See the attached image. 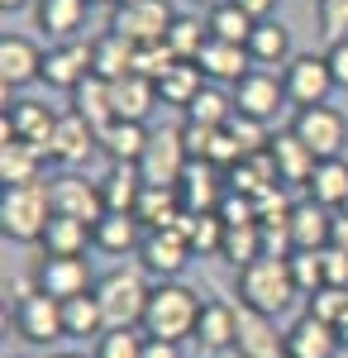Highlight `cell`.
I'll return each instance as SVG.
<instances>
[{"label":"cell","mask_w":348,"mask_h":358,"mask_svg":"<svg viewBox=\"0 0 348 358\" xmlns=\"http://www.w3.org/2000/svg\"><path fill=\"white\" fill-rule=\"evenodd\" d=\"M219 258H224V263H234V268L258 263V258H263V224H224Z\"/></svg>","instance_id":"cell-41"},{"label":"cell","mask_w":348,"mask_h":358,"mask_svg":"<svg viewBox=\"0 0 348 358\" xmlns=\"http://www.w3.org/2000/svg\"><path fill=\"white\" fill-rule=\"evenodd\" d=\"M296 296L300 292H296V282H291L287 258H258V263L239 268V301L243 306H253L263 315H282Z\"/></svg>","instance_id":"cell-4"},{"label":"cell","mask_w":348,"mask_h":358,"mask_svg":"<svg viewBox=\"0 0 348 358\" xmlns=\"http://www.w3.org/2000/svg\"><path fill=\"white\" fill-rule=\"evenodd\" d=\"M205 29H210V38H219V43H243V48H248V38H253L258 20L243 15L234 0H219L215 10H205Z\"/></svg>","instance_id":"cell-38"},{"label":"cell","mask_w":348,"mask_h":358,"mask_svg":"<svg viewBox=\"0 0 348 358\" xmlns=\"http://www.w3.org/2000/svg\"><path fill=\"white\" fill-rule=\"evenodd\" d=\"M234 320H239V334H234L239 358H287V330H277V315H263L239 301Z\"/></svg>","instance_id":"cell-11"},{"label":"cell","mask_w":348,"mask_h":358,"mask_svg":"<svg viewBox=\"0 0 348 358\" xmlns=\"http://www.w3.org/2000/svg\"><path fill=\"white\" fill-rule=\"evenodd\" d=\"M38 167H43V153L34 148V143H0V182L5 187H29V182H43L38 177Z\"/></svg>","instance_id":"cell-36"},{"label":"cell","mask_w":348,"mask_h":358,"mask_svg":"<svg viewBox=\"0 0 348 358\" xmlns=\"http://www.w3.org/2000/svg\"><path fill=\"white\" fill-rule=\"evenodd\" d=\"M148 129L143 124H134V120H115L106 134H101V153H106L110 163H134L138 167V158H143V148H148Z\"/></svg>","instance_id":"cell-34"},{"label":"cell","mask_w":348,"mask_h":358,"mask_svg":"<svg viewBox=\"0 0 348 358\" xmlns=\"http://www.w3.org/2000/svg\"><path fill=\"white\" fill-rule=\"evenodd\" d=\"M187 167H191V153H187V143H182V129H153L143 158H138L143 187H177Z\"/></svg>","instance_id":"cell-8"},{"label":"cell","mask_w":348,"mask_h":358,"mask_svg":"<svg viewBox=\"0 0 348 358\" xmlns=\"http://www.w3.org/2000/svg\"><path fill=\"white\" fill-rule=\"evenodd\" d=\"M177 20V10L167 5V0H129V5H115V15H110V34H119V38H129V43H162L167 38V29Z\"/></svg>","instance_id":"cell-7"},{"label":"cell","mask_w":348,"mask_h":358,"mask_svg":"<svg viewBox=\"0 0 348 358\" xmlns=\"http://www.w3.org/2000/svg\"><path fill=\"white\" fill-rule=\"evenodd\" d=\"M86 5H106V0H86Z\"/></svg>","instance_id":"cell-61"},{"label":"cell","mask_w":348,"mask_h":358,"mask_svg":"<svg viewBox=\"0 0 348 358\" xmlns=\"http://www.w3.org/2000/svg\"><path fill=\"white\" fill-rule=\"evenodd\" d=\"M248 57H253V67H287L291 62V34L287 24H277V20H263V24L253 29V38H248Z\"/></svg>","instance_id":"cell-31"},{"label":"cell","mask_w":348,"mask_h":358,"mask_svg":"<svg viewBox=\"0 0 348 358\" xmlns=\"http://www.w3.org/2000/svg\"><path fill=\"white\" fill-rule=\"evenodd\" d=\"M134 215H138V224H143V229H172V224L182 220L187 210H182L177 187H143Z\"/></svg>","instance_id":"cell-33"},{"label":"cell","mask_w":348,"mask_h":358,"mask_svg":"<svg viewBox=\"0 0 348 358\" xmlns=\"http://www.w3.org/2000/svg\"><path fill=\"white\" fill-rule=\"evenodd\" d=\"M339 349H344L339 344V330L329 320H315L310 310L287 330V358H334Z\"/></svg>","instance_id":"cell-21"},{"label":"cell","mask_w":348,"mask_h":358,"mask_svg":"<svg viewBox=\"0 0 348 358\" xmlns=\"http://www.w3.org/2000/svg\"><path fill=\"white\" fill-rule=\"evenodd\" d=\"M143 358H182V344H172V339H148V344H143Z\"/></svg>","instance_id":"cell-54"},{"label":"cell","mask_w":348,"mask_h":358,"mask_svg":"<svg viewBox=\"0 0 348 358\" xmlns=\"http://www.w3.org/2000/svg\"><path fill=\"white\" fill-rule=\"evenodd\" d=\"M310 201L315 206H324V210H344L348 206V163L344 158H324L320 167H315V177H310Z\"/></svg>","instance_id":"cell-32"},{"label":"cell","mask_w":348,"mask_h":358,"mask_svg":"<svg viewBox=\"0 0 348 358\" xmlns=\"http://www.w3.org/2000/svg\"><path fill=\"white\" fill-rule=\"evenodd\" d=\"M196 62H201V72H205V82H210V86H239L243 77L253 72L248 48H243V43H219V38H210L205 53L196 57Z\"/></svg>","instance_id":"cell-20"},{"label":"cell","mask_w":348,"mask_h":358,"mask_svg":"<svg viewBox=\"0 0 348 358\" xmlns=\"http://www.w3.org/2000/svg\"><path fill=\"white\" fill-rule=\"evenodd\" d=\"M219 129H205V124H182V143H187V153H191V163H205V153H210V143Z\"/></svg>","instance_id":"cell-51"},{"label":"cell","mask_w":348,"mask_h":358,"mask_svg":"<svg viewBox=\"0 0 348 358\" xmlns=\"http://www.w3.org/2000/svg\"><path fill=\"white\" fill-rule=\"evenodd\" d=\"M62 325H67V339H101V334L110 330L106 310H101V301H96V292L62 301Z\"/></svg>","instance_id":"cell-37"},{"label":"cell","mask_w":348,"mask_h":358,"mask_svg":"<svg viewBox=\"0 0 348 358\" xmlns=\"http://www.w3.org/2000/svg\"><path fill=\"white\" fill-rule=\"evenodd\" d=\"M91 72L106 77V82L129 77V72H134V43L119 38V34H101V38H91Z\"/></svg>","instance_id":"cell-30"},{"label":"cell","mask_w":348,"mask_h":358,"mask_svg":"<svg viewBox=\"0 0 348 358\" xmlns=\"http://www.w3.org/2000/svg\"><path fill=\"white\" fill-rule=\"evenodd\" d=\"M187 263H191V244L182 239V229H148L143 234V248H138L143 273H153L158 282H177Z\"/></svg>","instance_id":"cell-13"},{"label":"cell","mask_w":348,"mask_h":358,"mask_svg":"<svg viewBox=\"0 0 348 358\" xmlns=\"http://www.w3.org/2000/svg\"><path fill=\"white\" fill-rule=\"evenodd\" d=\"M282 101H287V86H282V77H277L272 67H253V72L234 86V110L253 115V120H263V124L282 110Z\"/></svg>","instance_id":"cell-14"},{"label":"cell","mask_w":348,"mask_h":358,"mask_svg":"<svg viewBox=\"0 0 348 358\" xmlns=\"http://www.w3.org/2000/svg\"><path fill=\"white\" fill-rule=\"evenodd\" d=\"M172 67H177V53L167 48V38H162V43H138V48H134V72H138V77L162 82Z\"/></svg>","instance_id":"cell-46"},{"label":"cell","mask_w":348,"mask_h":358,"mask_svg":"<svg viewBox=\"0 0 348 358\" xmlns=\"http://www.w3.org/2000/svg\"><path fill=\"white\" fill-rule=\"evenodd\" d=\"M324 57H329V72H334V86H348V38H334Z\"/></svg>","instance_id":"cell-53"},{"label":"cell","mask_w":348,"mask_h":358,"mask_svg":"<svg viewBox=\"0 0 348 358\" xmlns=\"http://www.w3.org/2000/svg\"><path fill=\"white\" fill-rule=\"evenodd\" d=\"M187 120L191 124H205V129H224V124L234 120V91L205 82V91L187 106Z\"/></svg>","instance_id":"cell-40"},{"label":"cell","mask_w":348,"mask_h":358,"mask_svg":"<svg viewBox=\"0 0 348 358\" xmlns=\"http://www.w3.org/2000/svg\"><path fill=\"white\" fill-rule=\"evenodd\" d=\"M148 296H153V287H148L143 273H134V268H115V273H106L96 282V301L106 310L110 330H143Z\"/></svg>","instance_id":"cell-3"},{"label":"cell","mask_w":348,"mask_h":358,"mask_svg":"<svg viewBox=\"0 0 348 358\" xmlns=\"http://www.w3.org/2000/svg\"><path fill=\"white\" fill-rule=\"evenodd\" d=\"M334 330H339V344H344V349H348V310H344V315H339V325H334Z\"/></svg>","instance_id":"cell-57"},{"label":"cell","mask_w":348,"mask_h":358,"mask_svg":"<svg viewBox=\"0 0 348 358\" xmlns=\"http://www.w3.org/2000/svg\"><path fill=\"white\" fill-rule=\"evenodd\" d=\"M148 334L143 330H106L96 339V358H143Z\"/></svg>","instance_id":"cell-47"},{"label":"cell","mask_w":348,"mask_h":358,"mask_svg":"<svg viewBox=\"0 0 348 358\" xmlns=\"http://www.w3.org/2000/svg\"><path fill=\"white\" fill-rule=\"evenodd\" d=\"M53 129H57V115L43 106V101H15L5 120H0V143H34L38 153H48L53 143Z\"/></svg>","instance_id":"cell-12"},{"label":"cell","mask_w":348,"mask_h":358,"mask_svg":"<svg viewBox=\"0 0 348 358\" xmlns=\"http://www.w3.org/2000/svg\"><path fill=\"white\" fill-rule=\"evenodd\" d=\"M320 263H324V287H344L348 292V253L344 248H320Z\"/></svg>","instance_id":"cell-52"},{"label":"cell","mask_w":348,"mask_h":358,"mask_svg":"<svg viewBox=\"0 0 348 358\" xmlns=\"http://www.w3.org/2000/svg\"><path fill=\"white\" fill-rule=\"evenodd\" d=\"M201 292L187 287V282H158L153 296H148V310H143V334L148 339H196V325H201Z\"/></svg>","instance_id":"cell-1"},{"label":"cell","mask_w":348,"mask_h":358,"mask_svg":"<svg viewBox=\"0 0 348 358\" xmlns=\"http://www.w3.org/2000/svg\"><path fill=\"white\" fill-rule=\"evenodd\" d=\"M201 91H205V72H201V62H177V67L158 82L162 106H182V110H187Z\"/></svg>","instance_id":"cell-39"},{"label":"cell","mask_w":348,"mask_h":358,"mask_svg":"<svg viewBox=\"0 0 348 358\" xmlns=\"http://www.w3.org/2000/svg\"><path fill=\"white\" fill-rule=\"evenodd\" d=\"M224 129L234 134V143L243 148V158H253V153H268V148H272L268 124H263V120H253V115H239V110H234V120H229Z\"/></svg>","instance_id":"cell-45"},{"label":"cell","mask_w":348,"mask_h":358,"mask_svg":"<svg viewBox=\"0 0 348 358\" xmlns=\"http://www.w3.org/2000/svg\"><path fill=\"white\" fill-rule=\"evenodd\" d=\"M177 196H182L187 215H215L219 201L229 196V187H224V172L215 163H191L182 172V182H177Z\"/></svg>","instance_id":"cell-16"},{"label":"cell","mask_w":348,"mask_h":358,"mask_svg":"<svg viewBox=\"0 0 348 358\" xmlns=\"http://www.w3.org/2000/svg\"><path fill=\"white\" fill-rule=\"evenodd\" d=\"M53 358H86V354H53Z\"/></svg>","instance_id":"cell-60"},{"label":"cell","mask_w":348,"mask_h":358,"mask_svg":"<svg viewBox=\"0 0 348 358\" xmlns=\"http://www.w3.org/2000/svg\"><path fill=\"white\" fill-rule=\"evenodd\" d=\"M315 10L329 38H348V0H315Z\"/></svg>","instance_id":"cell-50"},{"label":"cell","mask_w":348,"mask_h":358,"mask_svg":"<svg viewBox=\"0 0 348 358\" xmlns=\"http://www.w3.org/2000/svg\"><path fill=\"white\" fill-rule=\"evenodd\" d=\"M110 91H115V120H134V124H143L148 110L162 101L158 82H148V77H138V72L119 77V82H110Z\"/></svg>","instance_id":"cell-27"},{"label":"cell","mask_w":348,"mask_h":358,"mask_svg":"<svg viewBox=\"0 0 348 358\" xmlns=\"http://www.w3.org/2000/svg\"><path fill=\"white\" fill-rule=\"evenodd\" d=\"M0 82H5V91L43 82V48L24 34H5L0 38Z\"/></svg>","instance_id":"cell-19"},{"label":"cell","mask_w":348,"mask_h":358,"mask_svg":"<svg viewBox=\"0 0 348 358\" xmlns=\"http://www.w3.org/2000/svg\"><path fill=\"white\" fill-rule=\"evenodd\" d=\"M344 215H348V206H344Z\"/></svg>","instance_id":"cell-63"},{"label":"cell","mask_w":348,"mask_h":358,"mask_svg":"<svg viewBox=\"0 0 348 358\" xmlns=\"http://www.w3.org/2000/svg\"><path fill=\"white\" fill-rule=\"evenodd\" d=\"M72 110H77L96 134H106L110 124H115V91H110L106 77H96V72H91V77L72 91Z\"/></svg>","instance_id":"cell-26"},{"label":"cell","mask_w":348,"mask_h":358,"mask_svg":"<svg viewBox=\"0 0 348 358\" xmlns=\"http://www.w3.org/2000/svg\"><path fill=\"white\" fill-rule=\"evenodd\" d=\"M115 5H129V0H115Z\"/></svg>","instance_id":"cell-62"},{"label":"cell","mask_w":348,"mask_h":358,"mask_svg":"<svg viewBox=\"0 0 348 358\" xmlns=\"http://www.w3.org/2000/svg\"><path fill=\"white\" fill-rule=\"evenodd\" d=\"M48 192H53V215H67V220H81L96 229V220L106 215V196H101V182L81 177L72 167H62L57 177H48Z\"/></svg>","instance_id":"cell-6"},{"label":"cell","mask_w":348,"mask_h":358,"mask_svg":"<svg viewBox=\"0 0 348 358\" xmlns=\"http://www.w3.org/2000/svg\"><path fill=\"white\" fill-rule=\"evenodd\" d=\"M48 220H53V192H48V182H29V187H5L0 192V229H5V239L38 244Z\"/></svg>","instance_id":"cell-2"},{"label":"cell","mask_w":348,"mask_h":358,"mask_svg":"<svg viewBox=\"0 0 348 358\" xmlns=\"http://www.w3.org/2000/svg\"><path fill=\"white\" fill-rule=\"evenodd\" d=\"M29 0H0V10H5V15H10V10H24Z\"/></svg>","instance_id":"cell-58"},{"label":"cell","mask_w":348,"mask_h":358,"mask_svg":"<svg viewBox=\"0 0 348 358\" xmlns=\"http://www.w3.org/2000/svg\"><path fill=\"white\" fill-rule=\"evenodd\" d=\"M329 244L348 253V215H334V239H329Z\"/></svg>","instance_id":"cell-56"},{"label":"cell","mask_w":348,"mask_h":358,"mask_svg":"<svg viewBox=\"0 0 348 358\" xmlns=\"http://www.w3.org/2000/svg\"><path fill=\"white\" fill-rule=\"evenodd\" d=\"M272 158H277V177H282V187H310V177H315V167H320V158H315L291 129L272 138Z\"/></svg>","instance_id":"cell-23"},{"label":"cell","mask_w":348,"mask_h":358,"mask_svg":"<svg viewBox=\"0 0 348 358\" xmlns=\"http://www.w3.org/2000/svg\"><path fill=\"white\" fill-rule=\"evenodd\" d=\"M224 224H258V206H253V196L243 192H229L224 201H219V210H215Z\"/></svg>","instance_id":"cell-49"},{"label":"cell","mask_w":348,"mask_h":358,"mask_svg":"<svg viewBox=\"0 0 348 358\" xmlns=\"http://www.w3.org/2000/svg\"><path fill=\"white\" fill-rule=\"evenodd\" d=\"M287 224H291V244L296 248H310V253L329 248V239H334V210L315 206L310 196L291 206V220H287Z\"/></svg>","instance_id":"cell-22"},{"label":"cell","mask_w":348,"mask_h":358,"mask_svg":"<svg viewBox=\"0 0 348 358\" xmlns=\"http://www.w3.org/2000/svg\"><path fill=\"white\" fill-rule=\"evenodd\" d=\"M315 320H329V325H339V315L348 310V292L344 287H320L315 296H310V306H305Z\"/></svg>","instance_id":"cell-48"},{"label":"cell","mask_w":348,"mask_h":358,"mask_svg":"<svg viewBox=\"0 0 348 358\" xmlns=\"http://www.w3.org/2000/svg\"><path fill=\"white\" fill-rule=\"evenodd\" d=\"M205 43H210V29L201 24L196 15H177L172 29H167V48L177 53V62H196L205 53Z\"/></svg>","instance_id":"cell-42"},{"label":"cell","mask_w":348,"mask_h":358,"mask_svg":"<svg viewBox=\"0 0 348 358\" xmlns=\"http://www.w3.org/2000/svg\"><path fill=\"white\" fill-rule=\"evenodd\" d=\"M172 229H182L191 253H219V244H224V220L219 215H182Z\"/></svg>","instance_id":"cell-43"},{"label":"cell","mask_w":348,"mask_h":358,"mask_svg":"<svg viewBox=\"0 0 348 358\" xmlns=\"http://www.w3.org/2000/svg\"><path fill=\"white\" fill-rule=\"evenodd\" d=\"M282 86H287V101L296 110H310V106H329V91H334V72H329V57L324 53H296L282 67Z\"/></svg>","instance_id":"cell-5"},{"label":"cell","mask_w":348,"mask_h":358,"mask_svg":"<svg viewBox=\"0 0 348 358\" xmlns=\"http://www.w3.org/2000/svg\"><path fill=\"white\" fill-rule=\"evenodd\" d=\"M86 0H38V29H48L57 43L77 38L81 24H86Z\"/></svg>","instance_id":"cell-35"},{"label":"cell","mask_w":348,"mask_h":358,"mask_svg":"<svg viewBox=\"0 0 348 358\" xmlns=\"http://www.w3.org/2000/svg\"><path fill=\"white\" fill-rule=\"evenodd\" d=\"M101 148V134L81 120L77 110H67V115H57V129H53V143H48V158L53 163H62V167H72L77 172L91 153Z\"/></svg>","instance_id":"cell-17"},{"label":"cell","mask_w":348,"mask_h":358,"mask_svg":"<svg viewBox=\"0 0 348 358\" xmlns=\"http://www.w3.org/2000/svg\"><path fill=\"white\" fill-rule=\"evenodd\" d=\"M143 224H138V215H101L96 220V229H91V244L101 248V253H110V258H124V253H138L143 248Z\"/></svg>","instance_id":"cell-25"},{"label":"cell","mask_w":348,"mask_h":358,"mask_svg":"<svg viewBox=\"0 0 348 358\" xmlns=\"http://www.w3.org/2000/svg\"><path fill=\"white\" fill-rule=\"evenodd\" d=\"M291 134L315 153V158H344V138H348V120L334 106H310V110H296Z\"/></svg>","instance_id":"cell-9"},{"label":"cell","mask_w":348,"mask_h":358,"mask_svg":"<svg viewBox=\"0 0 348 358\" xmlns=\"http://www.w3.org/2000/svg\"><path fill=\"white\" fill-rule=\"evenodd\" d=\"M287 268H291V282H296V292L310 301L315 292L324 287V263H320V253H310V248H296L291 258H287Z\"/></svg>","instance_id":"cell-44"},{"label":"cell","mask_w":348,"mask_h":358,"mask_svg":"<svg viewBox=\"0 0 348 358\" xmlns=\"http://www.w3.org/2000/svg\"><path fill=\"white\" fill-rule=\"evenodd\" d=\"M234 5H239L243 15H253L258 24H263V20H272V10H277V0H234Z\"/></svg>","instance_id":"cell-55"},{"label":"cell","mask_w":348,"mask_h":358,"mask_svg":"<svg viewBox=\"0 0 348 358\" xmlns=\"http://www.w3.org/2000/svg\"><path fill=\"white\" fill-rule=\"evenodd\" d=\"M101 196H106V215H134L143 196V172L134 163H110V172L101 177Z\"/></svg>","instance_id":"cell-24"},{"label":"cell","mask_w":348,"mask_h":358,"mask_svg":"<svg viewBox=\"0 0 348 358\" xmlns=\"http://www.w3.org/2000/svg\"><path fill=\"white\" fill-rule=\"evenodd\" d=\"M34 287L53 301H72V296H86L96 292L91 282V268L81 258H38V273H34Z\"/></svg>","instance_id":"cell-15"},{"label":"cell","mask_w":348,"mask_h":358,"mask_svg":"<svg viewBox=\"0 0 348 358\" xmlns=\"http://www.w3.org/2000/svg\"><path fill=\"white\" fill-rule=\"evenodd\" d=\"M38 248H43V258H81L86 248H96L91 244V224L53 215L48 229H43V239H38Z\"/></svg>","instance_id":"cell-29"},{"label":"cell","mask_w":348,"mask_h":358,"mask_svg":"<svg viewBox=\"0 0 348 358\" xmlns=\"http://www.w3.org/2000/svg\"><path fill=\"white\" fill-rule=\"evenodd\" d=\"M15 330L29 344H57L67 339V325H62V301L43 296L38 287H24L20 301H15Z\"/></svg>","instance_id":"cell-10"},{"label":"cell","mask_w":348,"mask_h":358,"mask_svg":"<svg viewBox=\"0 0 348 358\" xmlns=\"http://www.w3.org/2000/svg\"><path fill=\"white\" fill-rule=\"evenodd\" d=\"M196 5H205V10H215V5H219V0H196Z\"/></svg>","instance_id":"cell-59"},{"label":"cell","mask_w":348,"mask_h":358,"mask_svg":"<svg viewBox=\"0 0 348 358\" xmlns=\"http://www.w3.org/2000/svg\"><path fill=\"white\" fill-rule=\"evenodd\" d=\"M86 77H91V43L67 38V43H53L43 53V82L53 91H77Z\"/></svg>","instance_id":"cell-18"},{"label":"cell","mask_w":348,"mask_h":358,"mask_svg":"<svg viewBox=\"0 0 348 358\" xmlns=\"http://www.w3.org/2000/svg\"><path fill=\"white\" fill-rule=\"evenodd\" d=\"M234 334H239L234 306L229 301H205L201 325H196V344H201L205 354H224V349H234Z\"/></svg>","instance_id":"cell-28"}]
</instances>
